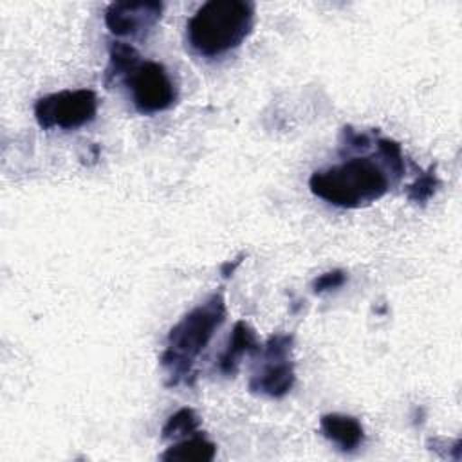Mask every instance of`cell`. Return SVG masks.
I'll use <instances>...</instances> for the list:
<instances>
[{
    "mask_svg": "<svg viewBox=\"0 0 462 462\" xmlns=\"http://www.w3.org/2000/svg\"><path fill=\"white\" fill-rule=\"evenodd\" d=\"M375 146L377 153L350 157L341 164L316 170L309 179L310 191L345 209H357L384 197L406 171L404 155L401 144L390 137H379Z\"/></svg>",
    "mask_w": 462,
    "mask_h": 462,
    "instance_id": "obj_1",
    "label": "cell"
},
{
    "mask_svg": "<svg viewBox=\"0 0 462 462\" xmlns=\"http://www.w3.org/2000/svg\"><path fill=\"white\" fill-rule=\"evenodd\" d=\"M161 2H112L105 9V25L114 36L143 38L161 20Z\"/></svg>",
    "mask_w": 462,
    "mask_h": 462,
    "instance_id": "obj_7",
    "label": "cell"
},
{
    "mask_svg": "<svg viewBox=\"0 0 462 462\" xmlns=\"http://www.w3.org/2000/svg\"><path fill=\"white\" fill-rule=\"evenodd\" d=\"M96 114L97 96L90 88L52 92L34 103V119L43 130H76L94 121Z\"/></svg>",
    "mask_w": 462,
    "mask_h": 462,
    "instance_id": "obj_5",
    "label": "cell"
},
{
    "mask_svg": "<svg viewBox=\"0 0 462 462\" xmlns=\"http://www.w3.org/2000/svg\"><path fill=\"white\" fill-rule=\"evenodd\" d=\"M348 276L343 269H334V271H327L319 276H316L310 283V289L314 294H325L330 291H337L339 287H343L346 283Z\"/></svg>",
    "mask_w": 462,
    "mask_h": 462,
    "instance_id": "obj_14",
    "label": "cell"
},
{
    "mask_svg": "<svg viewBox=\"0 0 462 462\" xmlns=\"http://www.w3.org/2000/svg\"><path fill=\"white\" fill-rule=\"evenodd\" d=\"M217 455V444L208 440L200 431L177 440L162 455L164 462H209Z\"/></svg>",
    "mask_w": 462,
    "mask_h": 462,
    "instance_id": "obj_10",
    "label": "cell"
},
{
    "mask_svg": "<svg viewBox=\"0 0 462 462\" xmlns=\"http://www.w3.org/2000/svg\"><path fill=\"white\" fill-rule=\"evenodd\" d=\"M254 4L247 0H209L186 23V40L193 52L215 58L236 49L251 32Z\"/></svg>",
    "mask_w": 462,
    "mask_h": 462,
    "instance_id": "obj_3",
    "label": "cell"
},
{
    "mask_svg": "<svg viewBox=\"0 0 462 462\" xmlns=\"http://www.w3.org/2000/svg\"><path fill=\"white\" fill-rule=\"evenodd\" d=\"M321 435L336 444L341 451H356L365 442V430L361 422L345 413H327L319 419Z\"/></svg>",
    "mask_w": 462,
    "mask_h": 462,
    "instance_id": "obj_9",
    "label": "cell"
},
{
    "mask_svg": "<svg viewBox=\"0 0 462 462\" xmlns=\"http://www.w3.org/2000/svg\"><path fill=\"white\" fill-rule=\"evenodd\" d=\"M200 417L193 408H180L173 415L168 417L166 424L161 430V437L164 440H180L199 433Z\"/></svg>",
    "mask_w": 462,
    "mask_h": 462,
    "instance_id": "obj_12",
    "label": "cell"
},
{
    "mask_svg": "<svg viewBox=\"0 0 462 462\" xmlns=\"http://www.w3.org/2000/svg\"><path fill=\"white\" fill-rule=\"evenodd\" d=\"M440 188V180L437 175V166L431 164L426 171L419 173V177L404 188V195L413 204H426Z\"/></svg>",
    "mask_w": 462,
    "mask_h": 462,
    "instance_id": "obj_13",
    "label": "cell"
},
{
    "mask_svg": "<svg viewBox=\"0 0 462 462\" xmlns=\"http://www.w3.org/2000/svg\"><path fill=\"white\" fill-rule=\"evenodd\" d=\"M139 63H141V56L134 45L119 40L110 42L108 65L105 69V85L110 87L117 79H125Z\"/></svg>",
    "mask_w": 462,
    "mask_h": 462,
    "instance_id": "obj_11",
    "label": "cell"
},
{
    "mask_svg": "<svg viewBox=\"0 0 462 462\" xmlns=\"http://www.w3.org/2000/svg\"><path fill=\"white\" fill-rule=\"evenodd\" d=\"M224 292H213L204 303L184 314L168 332L161 366L168 374V386L188 383L195 359L209 345L215 332L226 321Z\"/></svg>",
    "mask_w": 462,
    "mask_h": 462,
    "instance_id": "obj_2",
    "label": "cell"
},
{
    "mask_svg": "<svg viewBox=\"0 0 462 462\" xmlns=\"http://www.w3.org/2000/svg\"><path fill=\"white\" fill-rule=\"evenodd\" d=\"M242 258H244V254L236 256L233 262H226V263H222V267H220V274H222V278H229V276H233L235 269L242 263Z\"/></svg>",
    "mask_w": 462,
    "mask_h": 462,
    "instance_id": "obj_15",
    "label": "cell"
},
{
    "mask_svg": "<svg viewBox=\"0 0 462 462\" xmlns=\"http://www.w3.org/2000/svg\"><path fill=\"white\" fill-rule=\"evenodd\" d=\"M123 81L128 85L132 103L139 114L164 112L177 101V88L162 63L141 61Z\"/></svg>",
    "mask_w": 462,
    "mask_h": 462,
    "instance_id": "obj_6",
    "label": "cell"
},
{
    "mask_svg": "<svg viewBox=\"0 0 462 462\" xmlns=\"http://www.w3.org/2000/svg\"><path fill=\"white\" fill-rule=\"evenodd\" d=\"M260 350H262V345L256 337L254 328L247 321L240 319L235 323L231 336L227 339V345L220 354V357L217 359V368L222 375L233 377L238 372L240 359L244 356H258Z\"/></svg>",
    "mask_w": 462,
    "mask_h": 462,
    "instance_id": "obj_8",
    "label": "cell"
},
{
    "mask_svg": "<svg viewBox=\"0 0 462 462\" xmlns=\"http://www.w3.org/2000/svg\"><path fill=\"white\" fill-rule=\"evenodd\" d=\"M292 334H274L260 350V363L249 379V392L254 395L282 399L285 397L294 383V363H292Z\"/></svg>",
    "mask_w": 462,
    "mask_h": 462,
    "instance_id": "obj_4",
    "label": "cell"
}]
</instances>
